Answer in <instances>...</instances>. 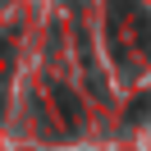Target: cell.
Here are the masks:
<instances>
[{
  "instance_id": "cell-2",
  "label": "cell",
  "mask_w": 151,
  "mask_h": 151,
  "mask_svg": "<svg viewBox=\"0 0 151 151\" xmlns=\"http://www.w3.org/2000/svg\"><path fill=\"white\" fill-rule=\"evenodd\" d=\"M55 101H60V110H64V119H78V105H69V92H64V87H55Z\"/></svg>"
},
{
  "instance_id": "cell-1",
  "label": "cell",
  "mask_w": 151,
  "mask_h": 151,
  "mask_svg": "<svg viewBox=\"0 0 151 151\" xmlns=\"http://www.w3.org/2000/svg\"><path fill=\"white\" fill-rule=\"evenodd\" d=\"M128 119H133V124H142V119H151V92H142V96H133V110H128Z\"/></svg>"
}]
</instances>
